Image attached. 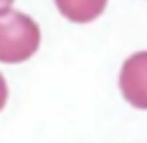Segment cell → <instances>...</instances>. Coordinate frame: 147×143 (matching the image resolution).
Returning <instances> with one entry per match:
<instances>
[{"label":"cell","mask_w":147,"mask_h":143,"mask_svg":"<svg viewBox=\"0 0 147 143\" xmlns=\"http://www.w3.org/2000/svg\"><path fill=\"white\" fill-rule=\"evenodd\" d=\"M119 90L131 106L147 111V51L133 53L122 65Z\"/></svg>","instance_id":"obj_2"},{"label":"cell","mask_w":147,"mask_h":143,"mask_svg":"<svg viewBox=\"0 0 147 143\" xmlns=\"http://www.w3.org/2000/svg\"><path fill=\"white\" fill-rule=\"evenodd\" d=\"M5 101H7V83H5V78H2V74H0V111H2Z\"/></svg>","instance_id":"obj_4"},{"label":"cell","mask_w":147,"mask_h":143,"mask_svg":"<svg viewBox=\"0 0 147 143\" xmlns=\"http://www.w3.org/2000/svg\"><path fill=\"white\" fill-rule=\"evenodd\" d=\"M11 2H14V0H0V12H2V9H9Z\"/></svg>","instance_id":"obj_5"},{"label":"cell","mask_w":147,"mask_h":143,"mask_svg":"<svg viewBox=\"0 0 147 143\" xmlns=\"http://www.w3.org/2000/svg\"><path fill=\"white\" fill-rule=\"evenodd\" d=\"M39 25L21 12H0V62H23L39 48Z\"/></svg>","instance_id":"obj_1"},{"label":"cell","mask_w":147,"mask_h":143,"mask_svg":"<svg viewBox=\"0 0 147 143\" xmlns=\"http://www.w3.org/2000/svg\"><path fill=\"white\" fill-rule=\"evenodd\" d=\"M108 0H55L60 14L74 23H90L101 16Z\"/></svg>","instance_id":"obj_3"}]
</instances>
